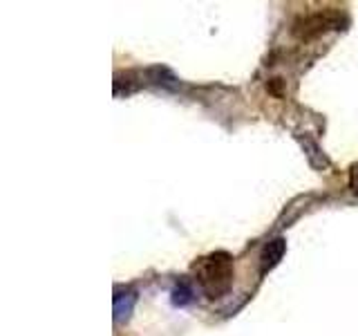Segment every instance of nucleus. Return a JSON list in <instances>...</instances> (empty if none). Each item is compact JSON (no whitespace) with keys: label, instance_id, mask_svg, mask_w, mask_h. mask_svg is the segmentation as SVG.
Returning a JSON list of instances; mask_svg holds the SVG:
<instances>
[{"label":"nucleus","instance_id":"1","mask_svg":"<svg viewBox=\"0 0 358 336\" xmlns=\"http://www.w3.org/2000/svg\"><path fill=\"white\" fill-rule=\"evenodd\" d=\"M193 274L208 298H222L233 285V258L224 251L208 253L193 265Z\"/></svg>","mask_w":358,"mask_h":336},{"label":"nucleus","instance_id":"2","mask_svg":"<svg viewBox=\"0 0 358 336\" xmlns=\"http://www.w3.org/2000/svg\"><path fill=\"white\" fill-rule=\"evenodd\" d=\"M285 249H287V242L285 238H273L271 242H268L264 249H262V255H260V269L262 274L271 272V269L282 260L285 255Z\"/></svg>","mask_w":358,"mask_h":336},{"label":"nucleus","instance_id":"3","mask_svg":"<svg viewBox=\"0 0 358 336\" xmlns=\"http://www.w3.org/2000/svg\"><path fill=\"white\" fill-rule=\"evenodd\" d=\"M134 300H137V296H134V291L126 289L123 291L121 287L115 291V318L117 321H123L130 316V312L134 307Z\"/></svg>","mask_w":358,"mask_h":336},{"label":"nucleus","instance_id":"4","mask_svg":"<svg viewBox=\"0 0 358 336\" xmlns=\"http://www.w3.org/2000/svg\"><path fill=\"white\" fill-rule=\"evenodd\" d=\"M190 300H193V289H190V285L186 283V280H182V283L173 289V305L184 307Z\"/></svg>","mask_w":358,"mask_h":336},{"label":"nucleus","instance_id":"5","mask_svg":"<svg viewBox=\"0 0 358 336\" xmlns=\"http://www.w3.org/2000/svg\"><path fill=\"white\" fill-rule=\"evenodd\" d=\"M350 182H352V188L358 193V166L352 168V179H350Z\"/></svg>","mask_w":358,"mask_h":336}]
</instances>
